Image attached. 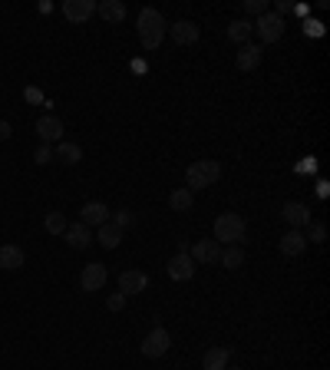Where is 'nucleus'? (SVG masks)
Instances as JSON below:
<instances>
[{
	"mask_svg": "<svg viewBox=\"0 0 330 370\" xmlns=\"http://www.w3.org/2000/svg\"><path fill=\"white\" fill-rule=\"evenodd\" d=\"M165 30H168V23L165 17L155 10V7H142L139 10V43H142V50H159L165 40Z\"/></svg>",
	"mask_w": 330,
	"mask_h": 370,
	"instance_id": "1",
	"label": "nucleus"
},
{
	"mask_svg": "<svg viewBox=\"0 0 330 370\" xmlns=\"http://www.w3.org/2000/svg\"><path fill=\"white\" fill-rule=\"evenodd\" d=\"M218 179H221V166L215 159H199V162H192V166L185 169V185H188L192 195L208 188V185H215Z\"/></svg>",
	"mask_w": 330,
	"mask_h": 370,
	"instance_id": "2",
	"label": "nucleus"
},
{
	"mask_svg": "<svg viewBox=\"0 0 330 370\" xmlns=\"http://www.w3.org/2000/svg\"><path fill=\"white\" fill-rule=\"evenodd\" d=\"M244 238V219L238 212H225L215 219V241L218 245H238Z\"/></svg>",
	"mask_w": 330,
	"mask_h": 370,
	"instance_id": "3",
	"label": "nucleus"
},
{
	"mask_svg": "<svg viewBox=\"0 0 330 370\" xmlns=\"http://www.w3.org/2000/svg\"><path fill=\"white\" fill-rule=\"evenodd\" d=\"M168 347H172V334L165 331V328H152L142 337V347L139 351L146 354V357H162V354H168Z\"/></svg>",
	"mask_w": 330,
	"mask_h": 370,
	"instance_id": "4",
	"label": "nucleus"
},
{
	"mask_svg": "<svg viewBox=\"0 0 330 370\" xmlns=\"http://www.w3.org/2000/svg\"><path fill=\"white\" fill-rule=\"evenodd\" d=\"M106 281H110L106 264L90 261V264L83 268V275H79V288H83V291H103V288H106Z\"/></svg>",
	"mask_w": 330,
	"mask_h": 370,
	"instance_id": "5",
	"label": "nucleus"
},
{
	"mask_svg": "<svg viewBox=\"0 0 330 370\" xmlns=\"http://www.w3.org/2000/svg\"><path fill=\"white\" fill-rule=\"evenodd\" d=\"M255 30L264 43H277V40L284 37V17H277V14H261L255 23Z\"/></svg>",
	"mask_w": 330,
	"mask_h": 370,
	"instance_id": "6",
	"label": "nucleus"
},
{
	"mask_svg": "<svg viewBox=\"0 0 330 370\" xmlns=\"http://www.w3.org/2000/svg\"><path fill=\"white\" fill-rule=\"evenodd\" d=\"M165 34H172V40L179 47H192V43H199V37H202V30H199L195 20H175V23H168Z\"/></svg>",
	"mask_w": 330,
	"mask_h": 370,
	"instance_id": "7",
	"label": "nucleus"
},
{
	"mask_svg": "<svg viewBox=\"0 0 330 370\" xmlns=\"http://www.w3.org/2000/svg\"><path fill=\"white\" fill-rule=\"evenodd\" d=\"M188 258L195 261V264H215V261L221 258V245L215 238L195 241V245L188 248Z\"/></svg>",
	"mask_w": 330,
	"mask_h": 370,
	"instance_id": "8",
	"label": "nucleus"
},
{
	"mask_svg": "<svg viewBox=\"0 0 330 370\" xmlns=\"http://www.w3.org/2000/svg\"><path fill=\"white\" fill-rule=\"evenodd\" d=\"M165 271H168L172 281H192L195 278V261L188 258V251H175L165 264Z\"/></svg>",
	"mask_w": 330,
	"mask_h": 370,
	"instance_id": "9",
	"label": "nucleus"
},
{
	"mask_svg": "<svg viewBox=\"0 0 330 370\" xmlns=\"http://www.w3.org/2000/svg\"><path fill=\"white\" fill-rule=\"evenodd\" d=\"M37 136L43 146H50V143H63V123L56 119V116H40L37 119Z\"/></svg>",
	"mask_w": 330,
	"mask_h": 370,
	"instance_id": "10",
	"label": "nucleus"
},
{
	"mask_svg": "<svg viewBox=\"0 0 330 370\" xmlns=\"http://www.w3.org/2000/svg\"><path fill=\"white\" fill-rule=\"evenodd\" d=\"M96 14V0H66L63 3V17L73 23H86Z\"/></svg>",
	"mask_w": 330,
	"mask_h": 370,
	"instance_id": "11",
	"label": "nucleus"
},
{
	"mask_svg": "<svg viewBox=\"0 0 330 370\" xmlns=\"http://www.w3.org/2000/svg\"><path fill=\"white\" fill-rule=\"evenodd\" d=\"M79 222L86 225V228H99V225L110 222V208L103 202H86L79 208Z\"/></svg>",
	"mask_w": 330,
	"mask_h": 370,
	"instance_id": "12",
	"label": "nucleus"
},
{
	"mask_svg": "<svg viewBox=\"0 0 330 370\" xmlns=\"http://www.w3.org/2000/svg\"><path fill=\"white\" fill-rule=\"evenodd\" d=\"M149 288V275L146 271H136V268H132V271H123V275H119V291H123V295H142V291H146Z\"/></svg>",
	"mask_w": 330,
	"mask_h": 370,
	"instance_id": "13",
	"label": "nucleus"
},
{
	"mask_svg": "<svg viewBox=\"0 0 330 370\" xmlns=\"http://www.w3.org/2000/svg\"><path fill=\"white\" fill-rule=\"evenodd\" d=\"M281 215H284V222L291 225V228H304V225H311V208H307L304 202H284Z\"/></svg>",
	"mask_w": 330,
	"mask_h": 370,
	"instance_id": "14",
	"label": "nucleus"
},
{
	"mask_svg": "<svg viewBox=\"0 0 330 370\" xmlns=\"http://www.w3.org/2000/svg\"><path fill=\"white\" fill-rule=\"evenodd\" d=\"M261 60H264V50H261L257 43H241V50H238V70L251 73V70H257V66H261Z\"/></svg>",
	"mask_w": 330,
	"mask_h": 370,
	"instance_id": "15",
	"label": "nucleus"
},
{
	"mask_svg": "<svg viewBox=\"0 0 330 370\" xmlns=\"http://www.w3.org/2000/svg\"><path fill=\"white\" fill-rule=\"evenodd\" d=\"M304 248H307V238H304V232H301V228L284 232V238H281V255L297 258V255H304Z\"/></svg>",
	"mask_w": 330,
	"mask_h": 370,
	"instance_id": "16",
	"label": "nucleus"
},
{
	"mask_svg": "<svg viewBox=\"0 0 330 370\" xmlns=\"http://www.w3.org/2000/svg\"><path fill=\"white\" fill-rule=\"evenodd\" d=\"M96 14L106 20V23H123L126 20V3L123 0H99L96 3Z\"/></svg>",
	"mask_w": 330,
	"mask_h": 370,
	"instance_id": "17",
	"label": "nucleus"
},
{
	"mask_svg": "<svg viewBox=\"0 0 330 370\" xmlns=\"http://www.w3.org/2000/svg\"><path fill=\"white\" fill-rule=\"evenodd\" d=\"M63 238L70 241L73 248H79V251H83V248H90V245H92V228H86V225H83V222L66 225V232H63Z\"/></svg>",
	"mask_w": 330,
	"mask_h": 370,
	"instance_id": "18",
	"label": "nucleus"
},
{
	"mask_svg": "<svg viewBox=\"0 0 330 370\" xmlns=\"http://www.w3.org/2000/svg\"><path fill=\"white\" fill-rule=\"evenodd\" d=\"M0 268L20 271L23 268V248L20 245H0Z\"/></svg>",
	"mask_w": 330,
	"mask_h": 370,
	"instance_id": "19",
	"label": "nucleus"
},
{
	"mask_svg": "<svg viewBox=\"0 0 330 370\" xmlns=\"http://www.w3.org/2000/svg\"><path fill=\"white\" fill-rule=\"evenodd\" d=\"M251 34H255V23L251 20H231L228 23V40L231 43H251Z\"/></svg>",
	"mask_w": 330,
	"mask_h": 370,
	"instance_id": "20",
	"label": "nucleus"
},
{
	"mask_svg": "<svg viewBox=\"0 0 330 370\" xmlns=\"http://www.w3.org/2000/svg\"><path fill=\"white\" fill-rule=\"evenodd\" d=\"M228 360H231V351H228V347H212V351H205V357H202V370H225Z\"/></svg>",
	"mask_w": 330,
	"mask_h": 370,
	"instance_id": "21",
	"label": "nucleus"
},
{
	"mask_svg": "<svg viewBox=\"0 0 330 370\" xmlns=\"http://www.w3.org/2000/svg\"><path fill=\"white\" fill-rule=\"evenodd\" d=\"M96 241H99L103 248H119V241H123V228L112 225V222L99 225V228H96Z\"/></svg>",
	"mask_w": 330,
	"mask_h": 370,
	"instance_id": "22",
	"label": "nucleus"
},
{
	"mask_svg": "<svg viewBox=\"0 0 330 370\" xmlns=\"http://www.w3.org/2000/svg\"><path fill=\"white\" fill-rule=\"evenodd\" d=\"M221 264H225V268H228V271H235V268H241V264H244V248H241V245H225V248H221Z\"/></svg>",
	"mask_w": 330,
	"mask_h": 370,
	"instance_id": "23",
	"label": "nucleus"
},
{
	"mask_svg": "<svg viewBox=\"0 0 330 370\" xmlns=\"http://www.w3.org/2000/svg\"><path fill=\"white\" fill-rule=\"evenodd\" d=\"M195 202V195L188 192V188H175L172 195H168V205H172V212H188Z\"/></svg>",
	"mask_w": 330,
	"mask_h": 370,
	"instance_id": "24",
	"label": "nucleus"
},
{
	"mask_svg": "<svg viewBox=\"0 0 330 370\" xmlns=\"http://www.w3.org/2000/svg\"><path fill=\"white\" fill-rule=\"evenodd\" d=\"M56 156H60L66 166H76V162L83 159V149L76 146V143H60V146H56Z\"/></svg>",
	"mask_w": 330,
	"mask_h": 370,
	"instance_id": "25",
	"label": "nucleus"
},
{
	"mask_svg": "<svg viewBox=\"0 0 330 370\" xmlns=\"http://www.w3.org/2000/svg\"><path fill=\"white\" fill-rule=\"evenodd\" d=\"M47 232H50V235H63V232H66V215H63V212H47Z\"/></svg>",
	"mask_w": 330,
	"mask_h": 370,
	"instance_id": "26",
	"label": "nucleus"
},
{
	"mask_svg": "<svg viewBox=\"0 0 330 370\" xmlns=\"http://www.w3.org/2000/svg\"><path fill=\"white\" fill-rule=\"evenodd\" d=\"M307 228H311V232H307L304 238H311L314 245H320V241L327 238V228H324V222H311V225H307Z\"/></svg>",
	"mask_w": 330,
	"mask_h": 370,
	"instance_id": "27",
	"label": "nucleus"
},
{
	"mask_svg": "<svg viewBox=\"0 0 330 370\" xmlns=\"http://www.w3.org/2000/svg\"><path fill=\"white\" fill-rule=\"evenodd\" d=\"M244 14H251V17L268 14V0H244Z\"/></svg>",
	"mask_w": 330,
	"mask_h": 370,
	"instance_id": "28",
	"label": "nucleus"
},
{
	"mask_svg": "<svg viewBox=\"0 0 330 370\" xmlns=\"http://www.w3.org/2000/svg\"><path fill=\"white\" fill-rule=\"evenodd\" d=\"M34 162H37V166H47V162H53V149H50V146H40L37 152H34Z\"/></svg>",
	"mask_w": 330,
	"mask_h": 370,
	"instance_id": "29",
	"label": "nucleus"
},
{
	"mask_svg": "<svg viewBox=\"0 0 330 370\" xmlns=\"http://www.w3.org/2000/svg\"><path fill=\"white\" fill-rule=\"evenodd\" d=\"M112 225H119V228L126 232V225H132V212H129V208H119V212L112 215Z\"/></svg>",
	"mask_w": 330,
	"mask_h": 370,
	"instance_id": "30",
	"label": "nucleus"
},
{
	"mask_svg": "<svg viewBox=\"0 0 330 370\" xmlns=\"http://www.w3.org/2000/svg\"><path fill=\"white\" fill-rule=\"evenodd\" d=\"M106 308H110V311H123V308H126V295H123V291H116V295H110V301H106Z\"/></svg>",
	"mask_w": 330,
	"mask_h": 370,
	"instance_id": "31",
	"label": "nucleus"
},
{
	"mask_svg": "<svg viewBox=\"0 0 330 370\" xmlns=\"http://www.w3.org/2000/svg\"><path fill=\"white\" fill-rule=\"evenodd\" d=\"M10 123H7V119H0V143H7V139H10Z\"/></svg>",
	"mask_w": 330,
	"mask_h": 370,
	"instance_id": "32",
	"label": "nucleus"
},
{
	"mask_svg": "<svg viewBox=\"0 0 330 370\" xmlns=\"http://www.w3.org/2000/svg\"><path fill=\"white\" fill-rule=\"evenodd\" d=\"M27 99H30V103H40L43 96H40V90H27Z\"/></svg>",
	"mask_w": 330,
	"mask_h": 370,
	"instance_id": "33",
	"label": "nucleus"
},
{
	"mask_svg": "<svg viewBox=\"0 0 330 370\" xmlns=\"http://www.w3.org/2000/svg\"><path fill=\"white\" fill-rule=\"evenodd\" d=\"M225 370H238V367H225Z\"/></svg>",
	"mask_w": 330,
	"mask_h": 370,
	"instance_id": "34",
	"label": "nucleus"
}]
</instances>
